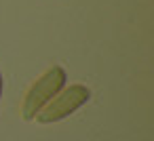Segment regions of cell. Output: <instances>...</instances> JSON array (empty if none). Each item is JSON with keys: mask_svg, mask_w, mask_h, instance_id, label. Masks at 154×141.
Returning a JSON list of instances; mask_svg holds the SVG:
<instances>
[{"mask_svg": "<svg viewBox=\"0 0 154 141\" xmlns=\"http://www.w3.org/2000/svg\"><path fill=\"white\" fill-rule=\"evenodd\" d=\"M66 86V70L61 65L49 68L26 93L21 103V116L23 120H34L38 112Z\"/></svg>", "mask_w": 154, "mask_h": 141, "instance_id": "1", "label": "cell"}, {"mask_svg": "<svg viewBox=\"0 0 154 141\" xmlns=\"http://www.w3.org/2000/svg\"><path fill=\"white\" fill-rule=\"evenodd\" d=\"M91 97V91L85 84H72V86H63L36 116V120L40 124H53L59 122L63 118H68L70 114H74L78 107H82Z\"/></svg>", "mask_w": 154, "mask_h": 141, "instance_id": "2", "label": "cell"}, {"mask_svg": "<svg viewBox=\"0 0 154 141\" xmlns=\"http://www.w3.org/2000/svg\"><path fill=\"white\" fill-rule=\"evenodd\" d=\"M0 99H2V72H0Z\"/></svg>", "mask_w": 154, "mask_h": 141, "instance_id": "3", "label": "cell"}]
</instances>
